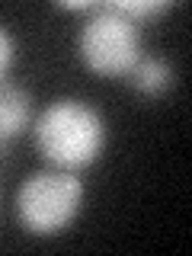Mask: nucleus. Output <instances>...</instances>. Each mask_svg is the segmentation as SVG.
<instances>
[{
    "label": "nucleus",
    "instance_id": "nucleus-1",
    "mask_svg": "<svg viewBox=\"0 0 192 256\" xmlns=\"http://www.w3.org/2000/svg\"><path fill=\"white\" fill-rule=\"evenodd\" d=\"M109 128L102 112L74 96H61L32 122V141L38 154L58 170L80 173L93 166L106 150Z\"/></svg>",
    "mask_w": 192,
    "mask_h": 256
},
{
    "label": "nucleus",
    "instance_id": "nucleus-2",
    "mask_svg": "<svg viewBox=\"0 0 192 256\" xmlns=\"http://www.w3.org/2000/svg\"><path fill=\"white\" fill-rule=\"evenodd\" d=\"M84 202H86L84 180L70 170L48 166V170H38L20 182L13 212L20 228L29 237H54L77 221V214L84 212Z\"/></svg>",
    "mask_w": 192,
    "mask_h": 256
},
{
    "label": "nucleus",
    "instance_id": "nucleus-3",
    "mask_svg": "<svg viewBox=\"0 0 192 256\" xmlns=\"http://www.w3.org/2000/svg\"><path fill=\"white\" fill-rule=\"evenodd\" d=\"M77 58L96 77H125L141 61V26L112 4H100L84 16L77 32Z\"/></svg>",
    "mask_w": 192,
    "mask_h": 256
},
{
    "label": "nucleus",
    "instance_id": "nucleus-4",
    "mask_svg": "<svg viewBox=\"0 0 192 256\" xmlns=\"http://www.w3.org/2000/svg\"><path fill=\"white\" fill-rule=\"evenodd\" d=\"M32 125V93L20 84H0V138L13 141Z\"/></svg>",
    "mask_w": 192,
    "mask_h": 256
},
{
    "label": "nucleus",
    "instance_id": "nucleus-5",
    "mask_svg": "<svg viewBox=\"0 0 192 256\" xmlns=\"http://www.w3.org/2000/svg\"><path fill=\"white\" fill-rule=\"evenodd\" d=\"M125 77H128V84H132V90L148 96V100H157V96H164L173 86V68L164 58H144L141 54V61L134 64Z\"/></svg>",
    "mask_w": 192,
    "mask_h": 256
},
{
    "label": "nucleus",
    "instance_id": "nucleus-6",
    "mask_svg": "<svg viewBox=\"0 0 192 256\" xmlns=\"http://www.w3.org/2000/svg\"><path fill=\"white\" fill-rule=\"evenodd\" d=\"M112 6H116L122 16H128L132 22H150V20H160L164 13L173 10L170 0H112Z\"/></svg>",
    "mask_w": 192,
    "mask_h": 256
},
{
    "label": "nucleus",
    "instance_id": "nucleus-7",
    "mask_svg": "<svg viewBox=\"0 0 192 256\" xmlns=\"http://www.w3.org/2000/svg\"><path fill=\"white\" fill-rule=\"evenodd\" d=\"M13 54H16V45H13V36L6 32V26H0V84L6 80L13 68Z\"/></svg>",
    "mask_w": 192,
    "mask_h": 256
},
{
    "label": "nucleus",
    "instance_id": "nucleus-8",
    "mask_svg": "<svg viewBox=\"0 0 192 256\" xmlns=\"http://www.w3.org/2000/svg\"><path fill=\"white\" fill-rule=\"evenodd\" d=\"M10 144H13V141L0 138V164H4V160H6V154H10Z\"/></svg>",
    "mask_w": 192,
    "mask_h": 256
}]
</instances>
